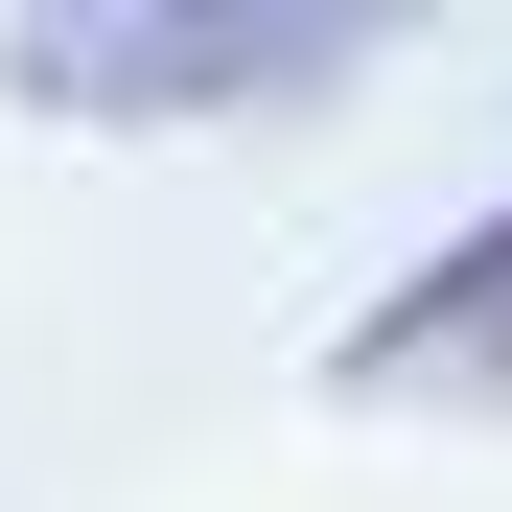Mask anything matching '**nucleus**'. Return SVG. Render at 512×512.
I'll return each mask as SVG.
<instances>
[{"label": "nucleus", "instance_id": "obj_1", "mask_svg": "<svg viewBox=\"0 0 512 512\" xmlns=\"http://www.w3.org/2000/svg\"><path fill=\"white\" fill-rule=\"evenodd\" d=\"M396 0H24L0 24V94L24 117H256L303 70H350Z\"/></svg>", "mask_w": 512, "mask_h": 512}, {"label": "nucleus", "instance_id": "obj_2", "mask_svg": "<svg viewBox=\"0 0 512 512\" xmlns=\"http://www.w3.org/2000/svg\"><path fill=\"white\" fill-rule=\"evenodd\" d=\"M326 396H512V210H466L419 280L326 350Z\"/></svg>", "mask_w": 512, "mask_h": 512}]
</instances>
